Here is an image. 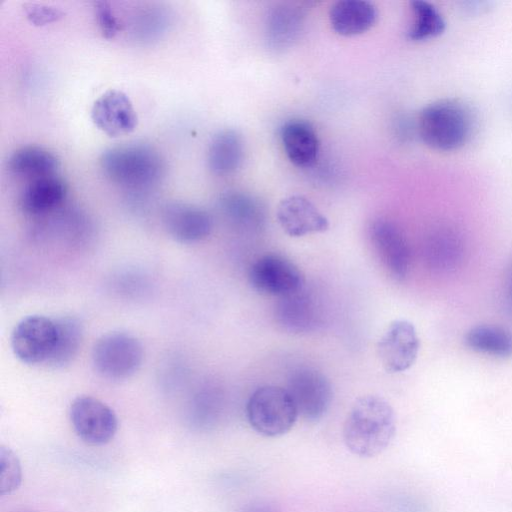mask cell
Instances as JSON below:
<instances>
[{"instance_id": "obj_1", "label": "cell", "mask_w": 512, "mask_h": 512, "mask_svg": "<svg viewBox=\"0 0 512 512\" xmlns=\"http://www.w3.org/2000/svg\"><path fill=\"white\" fill-rule=\"evenodd\" d=\"M395 432L392 406L379 396L365 395L352 405L344 423L343 439L351 453L370 458L389 446Z\"/></svg>"}, {"instance_id": "obj_2", "label": "cell", "mask_w": 512, "mask_h": 512, "mask_svg": "<svg viewBox=\"0 0 512 512\" xmlns=\"http://www.w3.org/2000/svg\"><path fill=\"white\" fill-rule=\"evenodd\" d=\"M99 162L101 170L110 181L134 190L153 187L165 173V162L159 151L144 142L107 148Z\"/></svg>"}, {"instance_id": "obj_3", "label": "cell", "mask_w": 512, "mask_h": 512, "mask_svg": "<svg viewBox=\"0 0 512 512\" xmlns=\"http://www.w3.org/2000/svg\"><path fill=\"white\" fill-rule=\"evenodd\" d=\"M474 120L471 109L458 99H441L422 108L417 132L422 141L437 151H453L471 137Z\"/></svg>"}, {"instance_id": "obj_4", "label": "cell", "mask_w": 512, "mask_h": 512, "mask_svg": "<svg viewBox=\"0 0 512 512\" xmlns=\"http://www.w3.org/2000/svg\"><path fill=\"white\" fill-rule=\"evenodd\" d=\"M250 426L266 437H278L287 433L299 416L287 389L274 385L257 388L246 404Z\"/></svg>"}, {"instance_id": "obj_5", "label": "cell", "mask_w": 512, "mask_h": 512, "mask_svg": "<svg viewBox=\"0 0 512 512\" xmlns=\"http://www.w3.org/2000/svg\"><path fill=\"white\" fill-rule=\"evenodd\" d=\"M143 360V347L133 335L109 332L92 349V362L99 374L109 379H125L134 374Z\"/></svg>"}, {"instance_id": "obj_6", "label": "cell", "mask_w": 512, "mask_h": 512, "mask_svg": "<svg viewBox=\"0 0 512 512\" xmlns=\"http://www.w3.org/2000/svg\"><path fill=\"white\" fill-rule=\"evenodd\" d=\"M287 391L298 414L308 421L321 419L330 407L333 391L329 380L316 369L300 367L291 372Z\"/></svg>"}, {"instance_id": "obj_7", "label": "cell", "mask_w": 512, "mask_h": 512, "mask_svg": "<svg viewBox=\"0 0 512 512\" xmlns=\"http://www.w3.org/2000/svg\"><path fill=\"white\" fill-rule=\"evenodd\" d=\"M248 278L258 292L279 298L296 292L305 285L299 267L279 254L259 257L250 267Z\"/></svg>"}, {"instance_id": "obj_8", "label": "cell", "mask_w": 512, "mask_h": 512, "mask_svg": "<svg viewBox=\"0 0 512 512\" xmlns=\"http://www.w3.org/2000/svg\"><path fill=\"white\" fill-rule=\"evenodd\" d=\"M69 416L76 434L91 445L109 442L118 428L114 411L92 396L76 397L70 405Z\"/></svg>"}, {"instance_id": "obj_9", "label": "cell", "mask_w": 512, "mask_h": 512, "mask_svg": "<svg viewBox=\"0 0 512 512\" xmlns=\"http://www.w3.org/2000/svg\"><path fill=\"white\" fill-rule=\"evenodd\" d=\"M56 335L55 320L30 315L15 326L11 347L15 356L24 363H46L53 351Z\"/></svg>"}, {"instance_id": "obj_10", "label": "cell", "mask_w": 512, "mask_h": 512, "mask_svg": "<svg viewBox=\"0 0 512 512\" xmlns=\"http://www.w3.org/2000/svg\"><path fill=\"white\" fill-rule=\"evenodd\" d=\"M369 236L389 275L395 280H404L410 270L411 251L400 228L388 219L378 218L371 223Z\"/></svg>"}, {"instance_id": "obj_11", "label": "cell", "mask_w": 512, "mask_h": 512, "mask_svg": "<svg viewBox=\"0 0 512 512\" xmlns=\"http://www.w3.org/2000/svg\"><path fill=\"white\" fill-rule=\"evenodd\" d=\"M419 347L414 325L404 319L392 321L377 345L380 361L388 373L408 370L417 359Z\"/></svg>"}, {"instance_id": "obj_12", "label": "cell", "mask_w": 512, "mask_h": 512, "mask_svg": "<svg viewBox=\"0 0 512 512\" xmlns=\"http://www.w3.org/2000/svg\"><path fill=\"white\" fill-rule=\"evenodd\" d=\"M323 316L319 297L305 285L296 292L279 298L275 306L278 325L294 334L315 331L322 325Z\"/></svg>"}, {"instance_id": "obj_13", "label": "cell", "mask_w": 512, "mask_h": 512, "mask_svg": "<svg viewBox=\"0 0 512 512\" xmlns=\"http://www.w3.org/2000/svg\"><path fill=\"white\" fill-rule=\"evenodd\" d=\"M466 255V243L460 229L444 223L426 237L423 257L426 266L437 274H450L461 267Z\"/></svg>"}, {"instance_id": "obj_14", "label": "cell", "mask_w": 512, "mask_h": 512, "mask_svg": "<svg viewBox=\"0 0 512 512\" xmlns=\"http://www.w3.org/2000/svg\"><path fill=\"white\" fill-rule=\"evenodd\" d=\"M94 125L110 137L129 134L135 130L138 117L132 101L126 93L109 89L93 103L90 112Z\"/></svg>"}, {"instance_id": "obj_15", "label": "cell", "mask_w": 512, "mask_h": 512, "mask_svg": "<svg viewBox=\"0 0 512 512\" xmlns=\"http://www.w3.org/2000/svg\"><path fill=\"white\" fill-rule=\"evenodd\" d=\"M163 223L168 233L182 243L206 238L212 230V218L203 208L185 203L170 202L163 209Z\"/></svg>"}, {"instance_id": "obj_16", "label": "cell", "mask_w": 512, "mask_h": 512, "mask_svg": "<svg viewBox=\"0 0 512 512\" xmlns=\"http://www.w3.org/2000/svg\"><path fill=\"white\" fill-rule=\"evenodd\" d=\"M276 216L283 231L291 237L321 233L329 228L328 219L310 200L300 195L282 199Z\"/></svg>"}, {"instance_id": "obj_17", "label": "cell", "mask_w": 512, "mask_h": 512, "mask_svg": "<svg viewBox=\"0 0 512 512\" xmlns=\"http://www.w3.org/2000/svg\"><path fill=\"white\" fill-rule=\"evenodd\" d=\"M66 195V183L54 174L33 179L21 192L19 203L26 214L43 216L56 210Z\"/></svg>"}, {"instance_id": "obj_18", "label": "cell", "mask_w": 512, "mask_h": 512, "mask_svg": "<svg viewBox=\"0 0 512 512\" xmlns=\"http://www.w3.org/2000/svg\"><path fill=\"white\" fill-rule=\"evenodd\" d=\"M280 138L288 159L298 167L311 166L319 153V139L307 121L292 119L283 124Z\"/></svg>"}, {"instance_id": "obj_19", "label": "cell", "mask_w": 512, "mask_h": 512, "mask_svg": "<svg viewBox=\"0 0 512 512\" xmlns=\"http://www.w3.org/2000/svg\"><path fill=\"white\" fill-rule=\"evenodd\" d=\"M218 205L223 216L234 227L244 231H257L266 219L263 204L254 196L240 191L221 194Z\"/></svg>"}, {"instance_id": "obj_20", "label": "cell", "mask_w": 512, "mask_h": 512, "mask_svg": "<svg viewBox=\"0 0 512 512\" xmlns=\"http://www.w3.org/2000/svg\"><path fill=\"white\" fill-rule=\"evenodd\" d=\"M303 25L302 9L290 4L276 5L269 10L266 16V41L275 50L288 48L299 37Z\"/></svg>"}, {"instance_id": "obj_21", "label": "cell", "mask_w": 512, "mask_h": 512, "mask_svg": "<svg viewBox=\"0 0 512 512\" xmlns=\"http://www.w3.org/2000/svg\"><path fill=\"white\" fill-rule=\"evenodd\" d=\"M377 19L375 6L365 0H342L333 4L329 21L333 30L342 36H355L369 30Z\"/></svg>"}, {"instance_id": "obj_22", "label": "cell", "mask_w": 512, "mask_h": 512, "mask_svg": "<svg viewBox=\"0 0 512 512\" xmlns=\"http://www.w3.org/2000/svg\"><path fill=\"white\" fill-rule=\"evenodd\" d=\"M244 143L234 129H222L211 138L207 150V164L216 175L233 173L242 163Z\"/></svg>"}, {"instance_id": "obj_23", "label": "cell", "mask_w": 512, "mask_h": 512, "mask_svg": "<svg viewBox=\"0 0 512 512\" xmlns=\"http://www.w3.org/2000/svg\"><path fill=\"white\" fill-rule=\"evenodd\" d=\"M59 165V159L54 153L35 145L16 149L7 161L9 171L16 175L34 177V179L54 175Z\"/></svg>"}, {"instance_id": "obj_24", "label": "cell", "mask_w": 512, "mask_h": 512, "mask_svg": "<svg viewBox=\"0 0 512 512\" xmlns=\"http://www.w3.org/2000/svg\"><path fill=\"white\" fill-rule=\"evenodd\" d=\"M464 342L477 353L499 358L512 356V332L500 326H474L466 332Z\"/></svg>"}, {"instance_id": "obj_25", "label": "cell", "mask_w": 512, "mask_h": 512, "mask_svg": "<svg viewBox=\"0 0 512 512\" xmlns=\"http://www.w3.org/2000/svg\"><path fill=\"white\" fill-rule=\"evenodd\" d=\"M56 341L46 362L51 367H63L77 355L83 339V325L74 316H63L55 320Z\"/></svg>"}, {"instance_id": "obj_26", "label": "cell", "mask_w": 512, "mask_h": 512, "mask_svg": "<svg viewBox=\"0 0 512 512\" xmlns=\"http://www.w3.org/2000/svg\"><path fill=\"white\" fill-rule=\"evenodd\" d=\"M410 6L413 12V22L407 32V37L410 40H428L445 31V19L432 3L425 0H414Z\"/></svg>"}, {"instance_id": "obj_27", "label": "cell", "mask_w": 512, "mask_h": 512, "mask_svg": "<svg viewBox=\"0 0 512 512\" xmlns=\"http://www.w3.org/2000/svg\"><path fill=\"white\" fill-rule=\"evenodd\" d=\"M169 24V16L160 7H146L136 12L127 26L137 41H153L165 33Z\"/></svg>"}, {"instance_id": "obj_28", "label": "cell", "mask_w": 512, "mask_h": 512, "mask_svg": "<svg viewBox=\"0 0 512 512\" xmlns=\"http://www.w3.org/2000/svg\"><path fill=\"white\" fill-rule=\"evenodd\" d=\"M0 491L1 495L10 494L21 482V467L16 455L4 446L0 448Z\"/></svg>"}, {"instance_id": "obj_29", "label": "cell", "mask_w": 512, "mask_h": 512, "mask_svg": "<svg viewBox=\"0 0 512 512\" xmlns=\"http://www.w3.org/2000/svg\"><path fill=\"white\" fill-rule=\"evenodd\" d=\"M94 13L100 31L105 38L112 39L120 32L122 26L120 19L115 15L108 2H95Z\"/></svg>"}, {"instance_id": "obj_30", "label": "cell", "mask_w": 512, "mask_h": 512, "mask_svg": "<svg viewBox=\"0 0 512 512\" xmlns=\"http://www.w3.org/2000/svg\"><path fill=\"white\" fill-rule=\"evenodd\" d=\"M25 11L30 21L37 25L51 23L58 20L62 15L58 9L39 4H30L26 6Z\"/></svg>"}, {"instance_id": "obj_31", "label": "cell", "mask_w": 512, "mask_h": 512, "mask_svg": "<svg viewBox=\"0 0 512 512\" xmlns=\"http://www.w3.org/2000/svg\"><path fill=\"white\" fill-rule=\"evenodd\" d=\"M501 293L504 309L512 317V259L504 274Z\"/></svg>"}, {"instance_id": "obj_32", "label": "cell", "mask_w": 512, "mask_h": 512, "mask_svg": "<svg viewBox=\"0 0 512 512\" xmlns=\"http://www.w3.org/2000/svg\"><path fill=\"white\" fill-rule=\"evenodd\" d=\"M245 512H276L270 505L266 503H257L248 507Z\"/></svg>"}]
</instances>
